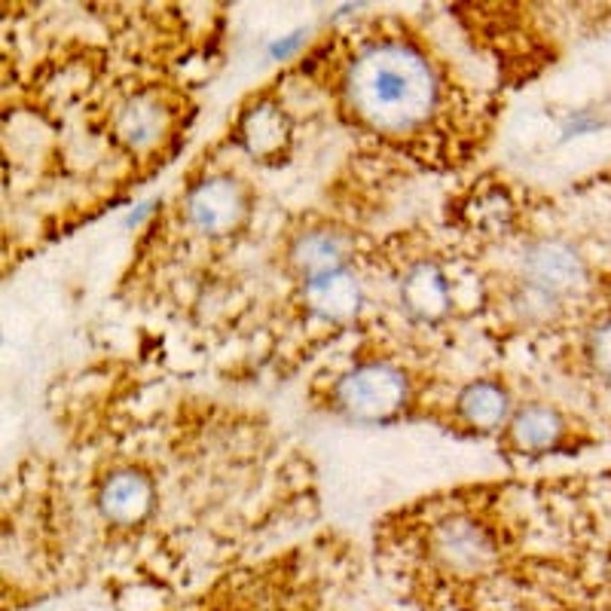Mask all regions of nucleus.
<instances>
[{"instance_id":"obj_3","label":"nucleus","mask_w":611,"mask_h":611,"mask_svg":"<svg viewBox=\"0 0 611 611\" xmlns=\"http://www.w3.org/2000/svg\"><path fill=\"white\" fill-rule=\"evenodd\" d=\"M441 232L477 291V331L496 355H535L602 306V267L562 220L508 172H477L446 196Z\"/></svg>"},{"instance_id":"obj_7","label":"nucleus","mask_w":611,"mask_h":611,"mask_svg":"<svg viewBox=\"0 0 611 611\" xmlns=\"http://www.w3.org/2000/svg\"><path fill=\"white\" fill-rule=\"evenodd\" d=\"M522 389H526L522 370H505L501 364L472 376H458L446 389L434 425L456 437L496 441L508 425L514 407L520 404Z\"/></svg>"},{"instance_id":"obj_1","label":"nucleus","mask_w":611,"mask_h":611,"mask_svg":"<svg viewBox=\"0 0 611 611\" xmlns=\"http://www.w3.org/2000/svg\"><path fill=\"white\" fill-rule=\"evenodd\" d=\"M111 401L15 472L3 505L13 535L141 548L175 532L245 538L315 514L309 462L260 413L190 395L151 401L128 380Z\"/></svg>"},{"instance_id":"obj_4","label":"nucleus","mask_w":611,"mask_h":611,"mask_svg":"<svg viewBox=\"0 0 611 611\" xmlns=\"http://www.w3.org/2000/svg\"><path fill=\"white\" fill-rule=\"evenodd\" d=\"M458 376L376 336H352L309 376V407L367 428L432 422Z\"/></svg>"},{"instance_id":"obj_5","label":"nucleus","mask_w":611,"mask_h":611,"mask_svg":"<svg viewBox=\"0 0 611 611\" xmlns=\"http://www.w3.org/2000/svg\"><path fill=\"white\" fill-rule=\"evenodd\" d=\"M526 376V373H522ZM496 453L514 468H526L550 456H572L584 446L597 444L593 425L584 413H578L562 397H553L548 389L535 385L526 376L520 404L510 413L508 425L496 441Z\"/></svg>"},{"instance_id":"obj_2","label":"nucleus","mask_w":611,"mask_h":611,"mask_svg":"<svg viewBox=\"0 0 611 611\" xmlns=\"http://www.w3.org/2000/svg\"><path fill=\"white\" fill-rule=\"evenodd\" d=\"M279 76L385 172L468 178L501 123L498 92L404 13L333 28Z\"/></svg>"},{"instance_id":"obj_6","label":"nucleus","mask_w":611,"mask_h":611,"mask_svg":"<svg viewBox=\"0 0 611 611\" xmlns=\"http://www.w3.org/2000/svg\"><path fill=\"white\" fill-rule=\"evenodd\" d=\"M532 361L548 376L538 385H562L590 413L611 416V306L593 309L574 331L535 352Z\"/></svg>"}]
</instances>
